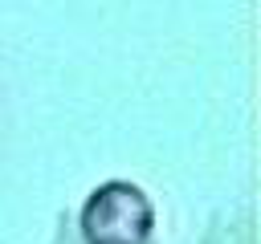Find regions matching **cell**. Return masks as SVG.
<instances>
[{"mask_svg": "<svg viewBox=\"0 0 261 244\" xmlns=\"http://www.w3.org/2000/svg\"><path fill=\"white\" fill-rule=\"evenodd\" d=\"M151 203L130 183H106L90 195L82 228L90 244H143L151 232Z\"/></svg>", "mask_w": 261, "mask_h": 244, "instance_id": "cell-1", "label": "cell"}]
</instances>
